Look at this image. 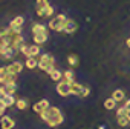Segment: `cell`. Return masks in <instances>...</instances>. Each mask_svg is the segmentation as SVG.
<instances>
[{
	"mask_svg": "<svg viewBox=\"0 0 130 129\" xmlns=\"http://www.w3.org/2000/svg\"><path fill=\"white\" fill-rule=\"evenodd\" d=\"M40 117H41V120L46 121L51 127H57V126H60V124L63 123V115H61V112L58 111V108H54V106H49L44 112L40 114Z\"/></svg>",
	"mask_w": 130,
	"mask_h": 129,
	"instance_id": "6da1fadb",
	"label": "cell"
},
{
	"mask_svg": "<svg viewBox=\"0 0 130 129\" xmlns=\"http://www.w3.org/2000/svg\"><path fill=\"white\" fill-rule=\"evenodd\" d=\"M38 68L44 72H51L54 69V57L51 54H43L40 58H38Z\"/></svg>",
	"mask_w": 130,
	"mask_h": 129,
	"instance_id": "7a4b0ae2",
	"label": "cell"
},
{
	"mask_svg": "<svg viewBox=\"0 0 130 129\" xmlns=\"http://www.w3.org/2000/svg\"><path fill=\"white\" fill-rule=\"evenodd\" d=\"M66 22H68V19L64 17V14H58L57 17H54L49 23H47V26L52 29V31H64V26H66Z\"/></svg>",
	"mask_w": 130,
	"mask_h": 129,
	"instance_id": "3957f363",
	"label": "cell"
},
{
	"mask_svg": "<svg viewBox=\"0 0 130 129\" xmlns=\"http://www.w3.org/2000/svg\"><path fill=\"white\" fill-rule=\"evenodd\" d=\"M57 92L61 95V97H68V95H71L72 94V88H71V83L69 82H60L58 85H57Z\"/></svg>",
	"mask_w": 130,
	"mask_h": 129,
	"instance_id": "277c9868",
	"label": "cell"
},
{
	"mask_svg": "<svg viewBox=\"0 0 130 129\" xmlns=\"http://www.w3.org/2000/svg\"><path fill=\"white\" fill-rule=\"evenodd\" d=\"M25 23V19L22 17V16H17L15 19H12L11 20V23H9V28L12 29V32L14 34H20L22 32V25Z\"/></svg>",
	"mask_w": 130,
	"mask_h": 129,
	"instance_id": "5b68a950",
	"label": "cell"
},
{
	"mask_svg": "<svg viewBox=\"0 0 130 129\" xmlns=\"http://www.w3.org/2000/svg\"><path fill=\"white\" fill-rule=\"evenodd\" d=\"M25 43V40H23V37H22V34H14L12 35V38H11V46L14 48V51L15 52H19L20 51V48H22V45Z\"/></svg>",
	"mask_w": 130,
	"mask_h": 129,
	"instance_id": "8992f818",
	"label": "cell"
},
{
	"mask_svg": "<svg viewBox=\"0 0 130 129\" xmlns=\"http://www.w3.org/2000/svg\"><path fill=\"white\" fill-rule=\"evenodd\" d=\"M0 126H2V129H12L15 126V121L11 117L3 115V117H0Z\"/></svg>",
	"mask_w": 130,
	"mask_h": 129,
	"instance_id": "52a82bcc",
	"label": "cell"
},
{
	"mask_svg": "<svg viewBox=\"0 0 130 129\" xmlns=\"http://www.w3.org/2000/svg\"><path fill=\"white\" fill-rule=\"evenodd\" d=\"M47 108H49V101H47V100H40L38 103H35V105L32 106L34 112H37V114H41V112H44Z\"/></svg>",
	"mask_w": 130,
	"mask_h": 129,
	"instance_id": "ba28073f",
	"label": "cell"
},
{
	"mask_svg": "<svg viewBox=\"0 0 130 129\" xmlns=\"http://www.w3.org/2000/svg\"><path fill=\"white\" fill-rule=\"evenodd\" d=\"M6 68H8V71H9L11 74H15V75H17V74H20V72H22L23 64H22L20 61H14V63H11L9 66H6Z\"/></svg>",
	"mask_w": 130,
	"mask_h": 129,
	"instance_id": "9c48e42d",
	"label": "cell"
},
{
	"mask_svg": "<svg viewBox=\"0 0 130 129\" xmlns=\"http://www.w3.org/2000/svg\"><path fill=\"white\" fill-rule=\"evenodd\" d=\"M47 5H49L47 0H37V16L44 17V11H46Z\"/></svg>",
	"mask_w": 130,
	"mask_h": 129,
	"instance_id": "30bf717a",
	"label": "cell"
},
{
	"mask_svg": "<svg viewBox=\"0 0 130 129\" xmlns=\"http://www.w3.org/2000/svg\"><path fill=\"white\" fill-rule=\"evenodd\" d=\"M77 29H78L77 22H74V20H68L66 22V26H64V32L66 34H74Z\"/></svg>",
	"mask_w": 130,
	"mask_h": 129,
	"instance_id": "8fae6325",
	"label": "cell"
},
{
	"mask_svg": "<svg viewBox=\"0 0 130 129\" xmlns=\"http://www.w3.org/2000/svg\"><path fill=\"white\" fill-rule=\"evenodd\" d=\"M3 60H9L12 55H14V48L12 46H8V48H2V52H0Z\"/></svg>",
	"mask_w": 130,
	"mask_h": 129,
	"instance_id": "7c38bea8",
	"label": "cell"
},
{
	"mask_svg": "<svg viewBox=\"0 0 130 129\" xmlns=\"http://www.w3.org/2000/svg\"><path fill=\"white\" fill-rule=\"evenodd\" d=\"M25 64H26L28 69H35V68H38V60L35 57H28Z\"/></svg>",
	"mask_w": 130,
	"mask_h": 129,
	"instance_id": "4fadbf2b",
	"label": "cell"
},
{
	"mask_svg": "<svg viewBox=\"0 0 130 129\" xmlns=\"http://www.w3.org/2000/svg\"><path fill=\"white\" fill-rule=\"evenodd\" d=\"M71 88H72V94H74V95H81L84 86L80 85V83H77V82H74V83H71Z\"/></svg>",
	"mask_w": 130,
	"mask_h": 129,
	"instance_id": "5bb4252c",
	"label": "cell"
},
{
	"mask_svg": "<svg viewBox=\"0 0 130 129\" xmlns=\"http://www.w3.org/2000/svg\"><path fill=\"white\" fill-rule=\"evenodd\" d=\"M32 32L34 34H47L46 32V26H43L40 23H34L32 25Z\"/></svg>",
	"mask_w": 130,
	"mask_h": 129,
	"instance_id": "9a60e30c",
	"label": "cell"
},
{
	"mask_svg": "<svg viewBox=\"0 0 130 129\" xmlns=\"http://www.w3.org/2000/svg\"><path fill=\"white\" fill-rule=\"evenodd\" d=\"M47 40V34H34V43L35 45H43Z\"/></svg>",
	"mask_w": 130,
	"mask_h": 129,
	"instance_id": "2e32d148",
	"label": "cell"
},
{
	"mask_svg": "<svg viewBox=\"0 0 130 129\" xmlns=\"http://www.w3.org/2000/svg\"><path fill=\"white\" fill-rule=\"evenodd\" d=\"M49 77L52 79V82H60V80L63 79V74H61L58 69H52V71L49 72Z\"/></svg>",
	"mask_w": 130,
	"mask_h": 129,
	"instance_id": "e0dca14e",
	"label": "cell"
},
{
	"mask_svg": "<svg viewBox=\"0 0 130 129\" xmlns=\"http://www.w3.org/2000/svg\"><path fill=\"white\" fill-rule=\"evenodd\" d=\"M112 98H115V100H116V103H118V101H122V100L125 98V94H124V91H122V89H116V91H113Z\"/></svg>",
	"mask_w": 130,
	"mask_h": 129,
	"instance_id": "ac0fdd59",
	"label": "cell"
},
{
	"mask_svg": "<svg viewBox=\"0 0 130 129\" xmlns=\"http://www.w3.org/2000/svg\"><path fill=\"white\" fill-rule=\"evenodd\" d=\"M116 123H118V126H121V127H125V126H128L130 120H128L125 115H118V117H116Z\"/></svg>",
	"mask_w": 130,
	"mask_h": 129,
	"instance_id": "d6986e66",
	"label": "cell"
},
{
	"mask_svg": "<svg viewBox=\"0 0 130 129\" xmlns=\"http://www.w3.org/2000/svg\"><path fill=\"white\" fill-rule=\"evenodd\" d=\"M68 61H69V64L72 68H77L78 64H80V58L75 55V54H71V55H68Z\"/></svg>",
	"mask_w": 130,
	"mask_h": 129,
	"instance_id": "ffe728a7",
	"label": "cell"
},
{
	"mask_svg": "<svg viewBox=\"0 0 130 129\" xmlns=\"http://www.w3.org/2000/svg\"><path fill=\"white\" fill-rule=\"evenodd\" d=\"M2 101H3V105L6 106V108H9V106H12V105H15V98L12 97V95H5L3 98H2Z\"/></svg>",
	"mask_w": 130,
	"mask_h": 129,
	"instance_id": "44dd1931",
	"label": "cell"
},
{
	"mask_svg": "<svg viewBox=\"0 0 130 129\" xmlns=\"http://www.w3.org/2000/svg\"><path fill=\"white\" fill-rule=\"evenodd\" d=\"M3 86H5V91H6L8 95H12V94L15 92V89H17L15 82H14V83H6V85H3Z\"/></svg>",
	"mask_w": 130,
	"mask_h": 129,
	"instance_id": "7402d4cb",
	"label": "cell"
},
{
	"mask_svg": "<svg viewBox=\"0 0 130 129\" xmlns=\"http://www.w3.org/2000/svg\"><path fill=\"white\" fill-rule=\"evenodd\" d=\"M115 106H116V100H115V98H107V100L104 101V108H106L107 111L115 109Z\"/></svg>",
	"mask_w": 130,
	"mask_h": 129,
	"instance_id": "603a6c76",
	"label": "cell"
},
{
	"mask_svg": "<svg viewBox=\"0 0 130 129\" xmlns=\"http://www.w3.org/2000/svg\"><path fill=\"white\" fill-rule=\"evenodd\" d=\"M38 54H40V45L29 46V57H37Z\"/></svg>",
	"mask_w": 130,
	"mask_h": 129,
	"instance_id": "cb8c5ba5",
	"label": "cell"
},
{
	"mask_svg": "<svg viewBox=\"0 0 130 129\" xmlns=\"http://www.w3.org/2000/svg\"><path fill=\"white\" fill-rule=\"evenodd\" d=\"M63 77H64V80H66V82H69V83H74V82H75V75H74V71H66Z\"/></svg>",
	"mask_w": 130,
	"mask_h": 129,
	"instance_id": "d4e9b609",
	"label": "cell"
},
{
	"mask_svg": "<svg viewBox=\"0 0 130 129\" xmlns=\"http://www.w3.org/2000/svg\"><path fill=\"white\" fill-rule=\"evenodd\" d=\"M15 106H17L19 109H25V108L28 106V101H26L25 98H19V100L15 101Z\"/></svg>",
	"mask_w": 130,
	"mask_h": 129,
	"instance_id": "484cf974",
	"label": "cell"
},
{
	"mask_svg": "<svg viewBox=\"0 0 130 129\" xmlns=\"http://www.w3.org/2000/svg\"><path fill=\"white\" fill-rule=\"evenodd\" d=\"M20 52H22V54H25V55H26V58H28V57H29V46L23 43V45H22V48H20Z\"/></svg>",
	"mask_w": 130,
	"mask_h": 129,
	"instance_id": "4316f807",
	"label": "cell"
},
{
	"mask_svg": "<svg viewBox=\"0 0 130 129\" xmlns=\"http://www.w3.org/2000/svg\"><path fill=\"white\" fill-rule=\"evenodd\" d=\"M52 14H54V8L51 5H47L46 6V11H44V17H52Z\"/></svg>",
	"mask_w": 130,
	"mask_h": 129,
	"instance_id": "83f0119b",
	"label": "cell"
},
{
	"mask_svg": "<svg viewBox=\"0 0 130 129\" xmlns=\"http://www.w3.org/2000/svg\"><path fill=\"white\" fill-rule=\"evenodd\" d=\"M5 111H6V106L3 105L2 100H0V117H3V115H5Z\"/></svg>",
	"mask_w": 130,
	"mask_h": 129,
	"instance_id": "f1b7e54d",
	"label": "cell"
},
{
	"mask_svg": "<svg viewBox=\"0 0 130 129\" xmlns=\"http://www.w3.org/2000/svg\"><path fill=\"white\" fill-rule=\"evenodd\" d=\"M89 92H90V91H89V88H87V86H84V88H83V92H81V95H80V97H87V95H89Z\"/></svg>",
	"mask_w": 130,
	"mask_h": 129,
	"instance_id": "f546056e",
	"label": "cell"
},
{
	"mask_svg": "<svg viewBox=\"0 0 130 129\" xmlns=\"http://www.w3.org/2000/svg\"><path fill=\"white\" fill-rule=\"evenodd\" d=\"M118 115H125V106H122V108H119L118 111H116V117Z\"/></svg>",
	"mask_w": 130,
	"mask_h": 129,
	"instance_id": "4dcf8cb0",
	"label": "cell"
},
{
	"mask_svg": "<svg viewBox=\"0 0 130 129\" xmlns=\"http://www.w3.org/2000/svg\"><path fill=\"white\" fill-rule=\"evenodd\" d=\"M5 95H6V91H5V86H3V88H0V100H2Z\"/></svg>",
	"mask_w": 130,
	"mask_h": 129,
	"instance_id": "1f68e13d",
	"label": "cell"
},
{
	"mask_svg": "<svg viewBox=\"0 0 130 129\" xmlns=\"http://www.w3.org/2000/svg\"><path fill=\"white\" fill-rule=\"evenodd\" d=\"M125 117L130 120V109H128V108H125Z\"/></svg>",
	"mask_w": 130,
	"mask_h": 129,
	"instance_id": "d6a6232c",
	"label": "cell"
},
{
	"mask_svg": "<svg viewBox=\"0 0 130 129\" xmlns=\"http://www.w3.org/2000/svg\"><path fill=\"white\" fill-rule=\"evenodd\" d=\"M125 108H128V109H130V100H127V101H125Z\"/></svg>",
	"mask_w": 130,
	"mask_h": 129,
	"instance_id": "836d02e7",
	"label": "cell"
},
{
	"mask_svg": "<svg viewBox=\"0 0 130 129\" xmlns=\"http://www.w3.org/2000/svg\"><path fill=\"white\" fill-rule=\"evenodd\" d=\"M125 45H127V46L130 48V38H127V42H125Z\"/></svg>",
	"mask_w": 130,
	"mask_h": 129,
	"instance_id": "e575fe53",
	"label": "cell"
},
{
	"mask_svg": "<svg viewBox=\"0 0 130 129\" xmlns=\"http://www.w3.org/2000/svg\"><path fill=\"white\" fill-rule=\"evenodd\" d=\"M2 48H3V46H2V43H0V52H2Z\"/></svg>",
	"mask_w": 130,
	"mask_h": 129,
	"instance_id": "d590c367",
	"label": "cell"
}]
</instances>
